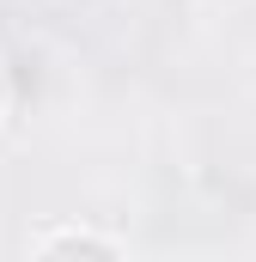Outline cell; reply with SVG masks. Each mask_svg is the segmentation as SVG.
Listing matches in <instances>:
<instances>
[{"instance_id": "obj_1", "label": "cell", "mask_w": 256, "mask_h": 262, "mask_svg": "<svg viewBox=\"0 0 256 262\" xmlns=\"http://www.w3.org/2000/svg\"><path fill=\"white\" fill-rule=\"evenodd\" d=\"M37 250H43V256H73V250H86V256H110V244H104V238H86V232H55V238H43Z\"/></svg>"}, {"instance_id": "obj_2", "label": "cell", "mask_w": 256, "mask_h": 262, "mask_svg": "<svg viewBox=\"0 0 256 262\" xmlns=\"http://www.w3.org/2000/svg\"><path fill=\"white\" fill-rule=\"evenodd\" d=\"M0 98H6V92H0Z\"/></svg>"}]
</instances>
